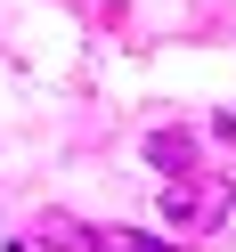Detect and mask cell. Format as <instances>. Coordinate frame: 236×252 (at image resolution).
I'll return each instance as SVG.
<instances>
[{
  "label": "cell",
  "mask_w": 236,
  "mask_h": 252,
  "mask_svg": "<svg viewBox=\"0 0 236 252\" xmlns=\"http://www.w3.org/2000/svg\"><path fill=\"white\" fill-rule=\"evenodd\" d=\"M33 244H41V252H98V228H82L73 212H41Z\"/></svg>",
  "instance_id": "2"
},
{
  "label": "cell",
  "mask_w": 236,
  "mask_h": 252,
  "mask_svg": "<svg viewBox=\"0 0 236 252\" xmlns=\"http://www.w3.org/2000/svg\"><path fill=\"white\" fill-rule=\"evenodd\" d=\"M98 252H187L179 236H138V228H98Z\"/></svg>",
  "instance_id": "4"
},
{
  "label": "cell",
  "mask_w": 236,
  "mask_h": 252,
  "mask_svg": "<svg viewBox=\"0 0 236 252\" xmlns=\"http://www.w3.org/2000/svg\"><path fill=\"white\" fill-rule=\"evenodd\" d=\"M228 203H236V187L220 179V171H187V179H163V220H171V236H212L220 220H228Z\"/></svg>",
  "instance_id": "1"
},
{
  "label": "cell",
  "mask_w": 236,
  "mask_h": 252,
  "mask_svg": "<svg viewBox=\"0 0 236 252\" xmlns=\"http://www.w3.org/2000/svg\"><path fill=\"white\" fill-rule=\"evenodd\" d=\"M147 155H155V171H171V179H187V171H196V138H187V130H155Z\"/></svg>",
  "instance_id": "3"
}]
</instances>
